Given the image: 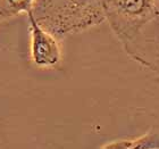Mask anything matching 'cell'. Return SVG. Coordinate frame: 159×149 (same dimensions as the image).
<instances>
[{
    "label": "cell",
    "mask_w": 159,
    "mask_h": 149,
    "mask_svg": "<svg viewBox=\"0 0 159 149\" xmlns=\"http://www.w3.org/2000/svg\"><path fill=\"white\" fill-rule=\"evenodd\" d=\"M155 3H156L157 12H158V14H159V0H155Z\"/></svg>",
    "instance_id": "52a82bcc"
},
{
    "label": "cell",
    "mask_w": 159,
    "mask_h": 149,
    "mask_svg": "<svg viewBox=\"0 0 159 149\" xmlns=\"http://www.w3.org/2000/svg\"><path fill=\"white\" fill-rule=\"evenodd\" d=\"M123 48L131 59L159 76V14Z\"/></svg>",
    "instance_id": "277c9868"
},
{
    "label": "cell",
    "mask_w": 159,
    "mask_h": 149,
    "mask_svg": "<svg viewBox=\"0 0 159 149\" xmlns=\"http://www.w3.org/2000/svg\"><path fill=\"white\" fill-rule=\"evenodd\" d=\"M103 9L106 21L122 46L158 15L155 0H103Z\"/></svg>",
    "instance_id": "7a4b0ae2"
},
{
    "label": "cell",
    "mask_w": 159,
    "mask_h": 149,
    "mask_svg": "<svg viewBox=\"0 0 159 149\" xmlns=\"http://www.w3.org/2000/svg\"><path fill=\"white\" fill-rule=\"evenodd\" d=\"M102 149H159V128L133 139H120L102 145Z\"/></svg>",
    "instance_id": "5b68a950"
},
{
    "label": "cell",
    "mask_w": 159,
    "mask_h": 149,
    "mask_svg": "<svg viewBox=\"0 0 159 149\" xmlns=\"http://www.w3.org/2000/svg\"><path fill=\"white\" fill-rule=\"evenodd\" d=\"M31 12L58 39L89 30L106 21L103 0H37Z\"/></svg>",
    "instance_id": "6da1fadb"
},
{
    "label": "cell",
    "mask_w": 159,
    "mask_h": 149,
    "mask_svg": "<svg viewBox=\"0 0 159 149\" xmlns=\"http://www.w3.org/2000/svg\"><path fill=\"white\" fill-rule=\"evenodd\" d=\"M37 0H0V22L30 13Z\"/></svg>",
    "instance_id": "8992f818"
},
{
    "label": "cell",
    "mask_w": 159,
    "mask_h": 149,
    "mask_svg": "<svg viewBox=\"0 0 159 149\" xmlns=\"http://www.w3.org/2000/svg\"><path fill=\"white\" fill-rule=\"evenodd\" d=\"M30 29V56L34 66L41 70L55 68L60 64L63 54L59 40L35 20L32 12L27 13Z\"/></svg>",
    "instance_id": "3957f363"
}]
</instances>
